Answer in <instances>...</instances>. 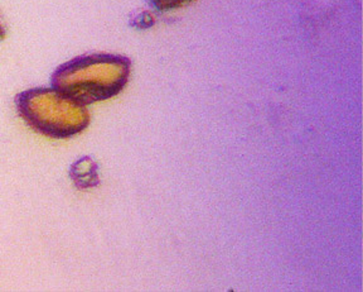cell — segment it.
<instances>
[{"label": "cell", "mask_w": 363, "mask_h": 292, "mask_svg": "<svg viewBox=\"0 0 363 292\" xmlns=\"http://www.w3.org/2000/svg\"><path fill=\"white\" fill-rule=\"evenodd\" d=\"M194 0H153L154 6L158 8L159 11H176L179 8L191 4Z\"/></svg>", "instance_id": "obj_3"}, {"label": "cell", "mask_w": 363, "mask_h": 292, "mask_svg": "<svg viewBox=\"0 0 363 292\" xmlns=\"http://www.w3.org/2000/svg\"><path fill=\"white\" fill-rule=\"evenodd\" d=\"M6 36V29L3 28V26L0 24V40H3Z\"/></svg>", "instance_id": "obj_4"}, {"label": "cell", "mask_w": 363, "mask_h": 292, "mask_svg": "<svg viewBox=\"0 0 363 292\" xmlns=\"http://www.w3.org/2000/svg\"><path fill=\"white\" fill-rule=\"evenodd\" d=\"M130 77V61L115 55H87L60 66L52 76L58 92L87 105L108 100L124 90Z\"/></svg>", "instance_id": "obj_1"}, {"label": "cell", "mask_w": 363, "mask_h": 292, "mask_svg": "<svg viewBox=\"0 0 363 292\" xmlns=\"http://www.w3.org/2000/svg\"><path fill=\"white\" fill-rule=\"evenodd\" d=\"M16 105L23 121L45 137H74L90 124V114L85 105L55 87H37L22 92L18 95Z\"/></svg>", "instance_id": "obj_2"}]
</instances>
